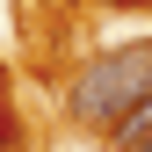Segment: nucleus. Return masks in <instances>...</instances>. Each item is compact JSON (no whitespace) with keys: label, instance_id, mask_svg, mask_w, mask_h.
Masks as SVG:
<instances>
[{"label":"nucleus","instance_id":"nucleus-3","mask_svg":"<svg viewBox=\"0 0 152 152\" xmlns=\"http://www.w3.org/2000/svg\"><path fill=\"white\" fill-rule=\"evenodd\" d=\"M0 102H7V72H0Z\"/></svg>","mask_w":152,"mask_h":152},{"label":"nucleus","instance_id":"nucleus-4","mask_svg":"<svg viewBox=\"0 0 152 152\" xmlns=\"http://www.w3.org/2000/svg\"><path fill=\"white\" fill-rule=\"evenodd\" d=\"M138 152H152V138H145V145H138Z\"/></svg>","mask_w":152,"mask_h":152},{"label":"nucleus","instance_id":"nucleus-1","mask_svg":"<svg viewBox=\"0 0 152 152\" xmlns=\"http://www.w3.org/2000/svg\"><path fill=\"white\" fill-rule=\"evenodd\" d=\"M145 94H152V44H116V51H94L65 80V116L87 130H116Z\"/></svg>","mask_w":152,"mask_h":152},{"label":"nucleus","instance_id":"nucleus-2","mask_svg":"<svg viewBox=\"0 0 152 152\" xmlns=\"http://www.w3.org/2000/svg\"><path fill=\"white\" fill-rule=\"evenodd\" d=\"M109 138H116V152H138V145L152 138V94H145V102H138V109H130V116H123L116 130H109Z\"/></svg>","mask_w":152,"mask_h":152}]
</instances>
